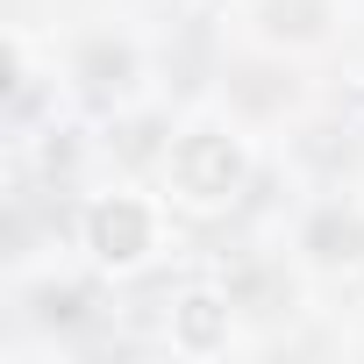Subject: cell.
<instances>
[{"mask_svg":"<svg viewBox=\"0 0 364 364\" xmlns=\"http://www.w3.org/2000/svg\"><path fill=\"white\" fill-rule=\"evenodd\" d=\"M300 250H307V264H321V272H357V264H364V215H357V208H321V215L300 229Z\"/></svg>","mask_w":364,"mask_h":364,"instance_id":"obj_4","label":"cell"},{"mask_svg":"<svg viewBox=\"0 0 364 364\" xmlns=\"http://www.w3.org/2000/svg\"><path fill=\"white\" fill-rule=\"evenodd\" d=\"M79 243L100 272H136L157 250V208L143 193H93L79 215Z\"/></svg>","mask_w":364,"mask_h":364,"instance_id":"obj_2","label":"cell"},{"mask_svg":"<svg viewBox=\"0 0 364 364\" xmlns=\"http://www.w3.org/2000/svg\"><path fill=\"white\" fill-rule=\"evenodd\" d=\"M79 79H86V86H100V93H107V86L122 93V86L136 79V50H129V43H93V50L79 58Z\"/></svg>","mask_w":364,"mask_h":364,"instance_id":"obj_5","label":"cell"},{"mask_svg":"<svg viewBox=\"0 0 364 364\" xmlns=\"http://www.w3.org/2000/svg\"><path fill=\"white\" fill-rule=\"evenodd\" d=\"M236 343V300L215 286H193L171 300V350L178 357H222Z\"/></svg>","mask_w":364,"mask_h":364,"instance_id":"obj_3","label":"cell"},{"mask_svg":"<svg viewBox=\"0 0 364 364\" xmlns=\"http://www.w3.org/2000/svg\"><path fill=\"white\" fill-rule=\"evenodd\" d=\"M164 186H171L178 208H193V215L236 208L243 186H250V150H243V136L222 129V122H193L186 136L171 143V157H164Z\"/></svg>","mask_w":364,"mask_h":364,"instance_id":"obj_1","label":"cell"}]
</instances>
